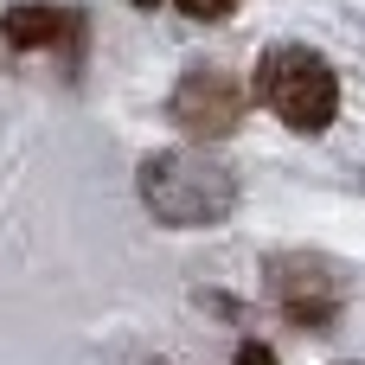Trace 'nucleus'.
<instances>
[{"mask_svg": "<svg viewBox=\"0 0 365 365\" xmlns=\"http://www.w3.org/2000/svg\"><path fill=\"white\" fill-rule=\"evenodd\" d=\"M257 96H263L289 128L321 135V128L334 122V109H340V77L327 71L321 51H308V45H276V51H263V64H257Z\"/></svg>", "mask_w": 365, "mask_h": 365, "instance_id": "nucleus-2", "label": "nucleus"}, {"mask_svg": "<svg viewBox=\"0 0 365 365\" xmlns=\"http://www.w3.org/2000/svg\"><path fill=\"white\" fill-rule=\"evenodd\" d=\"M237 365H276V359H269V346H257V340H244V346H237Z\"/></svg>", "mask_w": 365, "mask_h": 365, "instance_id": "nucleus-7", "label": "nucleus"}, {"mask_svg": "<svg viewBox=\"0 0 365 365\" xmlns=\"http://www.w3.org/2000/svg\"><path fill=\"white\" fill-rule=\"evenodd\" d=\"M141 6H154V0H141Z\"/></svg>", "mask_w": 365, "mask_h": 365, "instance_id": "nucleus-8", "label": "nucleus"}, {"mask_svg": "<svg viewBox=\"0 0 365 365\" xmlns=\"http://www.w3.org/2000/svg\"><path fill=\"white\" fill-rule=\"evenodd\" d=\"M282 308L302 321V327H327V314H334V282L327 276H289L282 269Z\"/></svg>", "mask_w": 365, "mask_h": 365, "instance_id": "nucleus-5", "label": "nucleus"}, {"mask_svg": "<svg viewBox=\"0 0 365 365\" xmlns=\"http://www.w3.org/2000/svg\"><path fill=\"white\" fill-rule=\"evenodd\" d=\"M141 205L173 225V231H205V225H225L231 205H237V180L225 160L212 154H192V148H173V154H154L141 167Z\"/></svg>", "mask_w": 365, "mask_h": 365, "instance_id": "nucleus-1", "label": "nucleus"}, {"mask_svg": "<svg viewBox=\"0 0 365 365\" xmlns=\"http://www.w3.org/2000/svg\"><path fill=\"white\" fill-rule=\"evenodd\" d=\"M180 6H186L192 19H225V13H231V0H180Z\"/></svg>", "mask_w": 365, "mask_h": 365, "instance_id": "nucleus-6", "label": "nucleus"}, {"mask_svg": "<svg viewBox=\"0 0 365 365\" xmlns=\"http://www.w3.org/2000/svg\"><path fill=\"white\" fill-rule=\"evenodd\" d=\"M0 38L32 51V45H71L77 38V13L64 6H6L0 13Z\"/></svg>", "mask_w": 365, "mask_h": 365, "instance_id": "nucleus-4", "label": "nucleus"}, {"mask_svg": "<svg viewBox=\"0 0 365 365\" xmlns=\"http://www.w3.org/2000/svg\"><path fill=\"white\" fill-rule=\"evenodd\" d=\"M173 115L192 128V135H231L244 122V83L218 64H192L173 90Z\"/></svg>", "mask_w": 365, "mask_h": 365, "instance_id": "nucleus-3", "label": "nucleus"}]
</instances>
